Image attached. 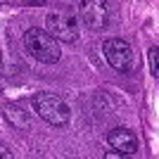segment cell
<instances>
[{
  "instance_id": "cell-1",
  "label": "cell",
  "mask_w": 159,
  "mask_h": 159,
  "mask_svg": "<svg viewBox=\"0 0 159 159\" xmlns=\"http://www.w3.org/2000/svg\"><path fill=\"white\" fill-rule=\"evenodd\" d=\"M33 109L40 119L50 124V126H66L69 119H71V109L60 95L48 93V90H40V93L33 95Z\"/></svg>"
},
{
  "instance_id": "cell-4",
  "label": "cell",
  "mask_w": 159,
  "mask_h": 159,
  "mask_svg": "<svg viewBox=\"0 0 159 159\" xmlns=\"http://www.w3.org/2000/svg\"><path fill=\"white\" fill-rule=\"evenodd\" d=\"M79 19L90 31H102L109 24V2L107 0H81Z\"/></svg>"
},
{
  "instance_id": "cell-3",
  "label": "cell",
  "mask_w": 159,
  "mask_h": 159,
  "mask_svg": "<svg viewBox=\"0 0 159 159\" xmlns=\"http://www.w3.org/2000/svg\"><path fill=\"white\" fill-rule=\"evenodd\" d=\"M102 55H105L107 64L116 69L121 74H128L138 66V57H135V50L131 48V43L121 38H107L102 43Z\"/></svg>"
},
{
  "instance_id": "cell-9",
  "label": "cell",
  "mask_w": 159,
  "mask_h": 159,
  "mask_svg": "<svg viewBox=\"0 0 159 159\" xmlns=\"http://www.w3.org/2000/svg\"><path fill=\"white\" fill-rule=\"evenodd\" d=\"M10 157H12V152H10L5 145H0V159H10Z\"/></svg>"
},
{
  "instance_id": "cell-2",
  "label": "cell",
  "mask_w": 159,
  "mask_h": 159,
  "mask_svg": "<svg viewBox=\"0 0 159 159\" xmlns=\"http://www.w3.org/2000/svg\"><path fill=\"white\" fill-rule=\"evenodd\" d=\"M24 48L29 50L31 57H36L43 64H55L60 60V43L55 36L45 31V29H29L24 33Z\"/></svg>"
},
{
  "instance_id": "cell-10",
  "label": "cell",
  "mask_w": 159,
  "mask_h": 159,
  "mask_svg": "<svg viewBox=\"0 0 159 159\" xmlns=\"http://www.w3.org/2000/svg\"><path fill=\"white\" fill-rule=\"evenodd\" d=\"M29 5H45V0H26Z\"/></svg>"
},
{
  "instance_id": "cell-11",
  "label": "cell",
  "mask_w": 159,
  "mask_h": 159,
  "mask_svg": "<svg viewBox=\"0 0 159 159\" xmlns=\"http://www.w3.org/2000/svg\"><path fill=\"white\" fill-rule=\"evenodd\" d=\"M0 69H2V57H0Z\"/></svg>"
},
{
  "instance_id": "cell-6",
  "label": "cell",
  "mask_w": 159,
  "mask_h": 159,
  "mask_svg": "<svg viewBox=\"0 0 159 159\" xmlns=\"http://www.w3.org/2000/svg\"><path fill=\"white\" fill-rule=\"evenodd\" d=\"M107 143L119 157H128V154H135L138 152V138L135 133L126 126H119V128H112L107 133Z\"/></svg>"
},
{
  "instance_id": "cell-7",
  "label": "cell",
  "mask_w": 159,
  "mask_h": 159,
  "mask_svg": "<svg viewBox=\"0 0 159 159\" xmlns=\"http://www.w3.org/2000/svg\"><path fill=\"white\" fill-rule=\"evenodd\" d=\"M5 119L17 128H29V114L19 105H5Z\"/></svg>"
},
{
  "instance_id": "cell-8",
  "label": "cell",
  "mask_w": 159,
  "mask_h": 159,
  "mask_svg": "<svg viewBox=\"0 0 159 159\" xmlns=\"http://www.w3.org/2000/svg\"><path fill=\"white\" fill-rule=\"evenodd\" d=\"M150 66H152V76L157 79L159 76V50H157V45L150 48Z\"/></svg>"
},
{
  "instance_id": "cell-5",
  "label": "cell",
  "mask_w": 159,
  "mask_h": 159,
  "mask_svg": "<svg viewBox=\"0 0 159 159\" xmlns=\"http://www.w3.org/2000/svg\"><path fill=\"white\" fill-rule=\"evenodd\" d=\"M48 24V33L55 36L57 40H64V43H74L79 38V21L76 17H69V14H50L45 19Z\"/></svg>"
}]
</instances>
